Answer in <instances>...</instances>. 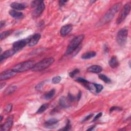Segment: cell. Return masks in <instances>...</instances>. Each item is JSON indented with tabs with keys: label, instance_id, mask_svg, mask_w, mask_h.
<instances>
[{
	"label": "cell",
	"instance_id": "cell-24",
	"mask_svg": "<svg viewBox=\"0 0 131 131\" xmlns=\"http://www.w3.org/2000/svg\"><path fill=\"white\" fill-rule=\"evenodd\" d=\"M12 32V30H8V31H4L2 33H1V36H0V38H1V40H3V39L7 37L8 36H9L11 33Z\"/></svg>",
	"mask_w": 131,
	"mask_h": 131
},
{
	"label": "cell",
	"instance_id": "cell-6",
	"mask_svg": "<svg viewBox=\"0 0 131 131\" xmlns=\"http://www.w3.org/2000/svg\"><path fill=\"white\" fill-rule=\"evenodd\" d=\"M131 6L130 4L127 3L124 6V8H122V10L120 12L119 17L117 20V24H120L125 20V19L127 18V16L129 14Z\"/></svg>",
	"mask_w": 131,
	"mask_h": 131
},
{
	"label": "cell",
	"instance_id": "cell-17",
	"mask_svg": "<svg viewBox=\"0 0 131 131\" xmlns=\"http://www.w3.org/2000/svg\"><path fill=\"white\" fill-rule=\"evenodd\" d=\"M110 66L112 68H116L119 66V62L117 57L115 56H113L109 62Z\"/></svg>",
	"mask_w": 131,
	"mask_h": 131
},
{
	"label": "cell",
	"instance_id": "cell-4",
	"mask_svg": "<svg viewBox=\"0 0 131 131\" xmlns=\"http://www.w3.org/2000/svg\"><path fill=\"white\" fill-rule=\"evenodd\" d=\"M35 64L34 62L32 61L23 62L15 65L12 70L16 73L23 72L29 69H32Z\"/></svg>",
	"mask_w": 131,
	"mask_h": 131
},
{
	"label": "cell",
	"instance_id": "cell-38",
	"mask_svg": "<svg viewBox=\"0 0 131 131\" xmlns=\"http://www.w3.org/2000/svg\"><path fill=\"white\" fill-rule=\"evenodd\" d=\"M5 22L4 21H1V24H0V27H1V28H2L3 26H4L5 25Z\"/></svg>",
	"mask_w": 131,
	"mask_h": 131
},
{
	"label": "cell",
	"instance_id": "cell-39",
	"mask_svg": "<svg viewBox=\"0 0 131 131\" xmlns=\"http://www.w3.org/2000/svg\"><path fill=\"white\" fill-rule=\"evenodd\" d=\"M81 97V93L79 92L78 94V95H77V100H79L80 99V98Z\"/></svg>",
	"mask_w": 131,
	"mask_h": 131
},
{
	"label": "cell",
	"instance_id": "cell-12",
	"mask_svg": "<svg viewBox=\"0 0 131 131\" xmlns=\"http://www.w3.org/2000/svg\"><path fill=\"white\" fill-rule=\"evenodd\" d=\"M72 25L71 24H68L63 26L60 30V33L62 36H65L68 35L72 30Z\"/></svg>",
	"mask_w": 131,
	"mask_h": 131
},
{
	"label": "cell",
	"instance_id": "cell-41",
	"mask_svg": "<svg viewBox=\"0 0 131 131\" xmlns=\"http://www.w3.org/2000/svg\"><path fill=\"white\" fill-rule=\"evenodd\" d=\"M95 126H93V127H92V128H90V129H88V131H92V130H93V129H94L95 128Z\"/></svg>",
	"mask_w": 131,
	"mask_h": 131
},
{
	"label": "cell",
	"instance_id": "cell-10",
	"mask_svg": "<svg viewBox=\"0 0 131 131\" xmlns=\"http://www.w3.org/2000/svg\"><path fill=\"white\" fill-rule=\"evenodd\" d=\"M45 8V5L43 1H41L39 4L36 7L34 11L33 12V15L35 17H37L40 15Z\"/></svg>",
	"mask_w": 131,
	"mask_h": 131
},
{
	"label": "cell",
	"instance_id": "cell-18",
	"mask_svg": "<svg viewBox=\"0 0 131 131\" xmlns=\"http://www.w3.org/2000/svg\"><path fill=\"white\" fill-rule=\"evenodd\" d=\"M96 52L94 51H90L85 53L81 55V59L84 60H88L92 59L96 56Z\"/></svg>",
	"mask_w": 131,
	"mask_h": 131
},
{
	"label": "cell",
	"instance_id": "cell-40",
	"mask_svg": "<svg viewBox=\"0 0 131 131\" xmlns=\"http://www.w3.org/2000/svg\"><path fill=\"white\" fill-rule=\"evenodd\" d=\"M5 85H6V83H2L1 84V89H2Z\"/></svg>",
	"mask_w": 131,
	"mask_h": 131
},
{
	"label": "cell",
	"instance_id": "cell-32",
	"mask_svg": "<svg viewBox=\"0 0 131 131\" xmlns=\"http://www.w3.org/2000/svg\"><path fill=\"white\" fill-rule=\"evenodd\" d=\"M41 1H33L32 2L31 4V7L32 8H34V7H36L39 4V3Z\"/></svg>",
	"mask_w": 131,
	"mask_h": 131
},
{
	"label": "cell",
	"instance_id": "cell-42",
	"mask_svg": "<svg viewBox=\"0 0 131 131\" xmlns=\"http://www.w3.org/2000/svg\"><path fill=\"white\" fill-rule=\"evenodd\" d=\"M3 120V116H1V120H0V121H2V120Z\"/></svg>",
	"mask_w": 131,
	"mask_h": 131
},
{
	"label": "cell",
	"instance_id": "cell-27",
	"mask_svg": "<svg viewBox=\"0 0 131 131\" xmlns=\"http://www.w3.org/2000/svg\"><path fill=\"white\" fill-rule=\"evenodd\" d=\"M61 80H62V78L60 76H55L52 78V83L53 84H59L61 81Z\"/></svg>",
	"mask_w": 131,
	"mask_h": 131
},
{
	"label": "cell",
	"instance_id": "cell-16",
	"mask_svg": "<svg viewBox=\"0 0 131 131\" xmlns=\"http://www.w3.org/2000/svg\"><path fill=\"white\" fill-rule=\"evenodd\" d=\"M87 71L94 73H99L102 71V68L99 65H93L88 68Z\"/></svg>",
	"mask_w": 131,
	"mask_h": 131
},
{
	"label": "cell",
	"instance_id": "cell-1",
	"mask_svg": "<svg viewBox=\"0 0 131 131\" xmlns=\"http://www.w3.org/2000/svg\"><path fill=\"white\" fill-rule=\"evenodd\" d=\"M121 3L116 4L110 8V9L105 13L102 19L100 20L99 24L100 25H103L111 21L121 7Z\"/></svg>",
	"mask_w": 131,
	"mask_h": 131
},
{
	"label": "cell",
	"instance_id": "cell-22",
	"mask_svg": "<svg viewBox=\"0 0 131 131\" xmlns=\"http://www.w3.org/2000/svg\"><path fill=\"white\" fill-rule=\"evenodd\" d=\"M49 106V104L48 103H45L40 106V108L37 110L36 113L37 114H41L44 112L48 108Z\"/></svg>",
	"mask_w": 131,
	"mask_h": 131
},
{
	"label": "cell",
	"instance_id": "cell-25",
	"mask_svg": "<svg viewBox=\"0 0 131 131\" xmlns=\"http://www.w3.org/2000/svg\"><path fill=\"white\" fill-rule=\"evenodd\" d=\"M58 122H59V120L57 119H49L48 121H47L45 123V124L48 127V126H53L54 125H55Z\"/></svg>",
	"mask_w": 131,
	"mask_h": 131
},
{
	"label": "cell",
	"instance_id": "cell-5",
	"mask_svg": "<svg viewBox=\"0 0 131 131\" xmlns=\"http://www.w3.org/2000/svg\"><path fill=\"white\" fill-rule=\"evenodd\" d=\"M128 35V30L127 29L124 28L120 30L117 35V41L120 46H124L126 42Z\"/></svg>",
	"mask_w": 131,
	"mask_h": 131
},
{
	"label": "cell",
	"instance_id": "cell-2",
	"mask_svg": "<svg viewBox=\"0 0 131 131\" xmlns=\"http://www.w3.org/2000/svg\"><path fill=\"white\" fill-rule=\"evenodd\" d=\"M85 37L83 34H81L74 38L69 44L65 54L67 55L71 54L78 48L79 45L83 42Z\"/></svg>",
	"mask_w": 131,
	"mask_h": 131
},
{
	"label": "cell",
	"instance_id": "cell-33",
	"mask_svg": "<svg viewBox=\"0 0 131 131\" xmlns=\"http://www.w3.org/2000/svg\"><path fill=\"white\" fill-rule=\"evenodd\" d=\"M101 116H102V113H99L97 114L95 116L94 119L93 120V121L94 122V121H96L98 119H99Z\"/></svg>",
	"mask_w": 131,
	"mask_h": 131
},
{
	"label": "cell",
	"instance_id": "cell-29",
	"mask_svg": "<svg viewBox=\"0 0 131 131\" xmlns=\"http://www.w3.org/2000/svg\"><path fill=\"white\" fill-rule=\"evenodd\" d=\"M12 104H11V103H9V104H8L5 108V109H4V111L8 113H9L11 112V111L12 110Z\"/></svg>",
	"mask_w": 131,
	"mask_h": 131
},
{
	"label": "cell",
	"instance_id": "cell-7",
	"mask_svg": "<svg viewBox=\"0 0 131 131\" xmlns=\"http://www.w3.org/2000/svg\"><path fill=\"white\" fill-rule=\"evenodd\" d=\"M28 41L29 38L23 39L16 41V42L13 43L12 48H13L16 52H18L28 43Z\"/></svg>",
	"mask_w": 131,
	"mask_h": 131
},
{
	"label": "cell",
	"instance_id": "cell-26",
	"mask_svg": "<svg viewBox=\"0 0 131 131\" xmlns=\"http://www.w3.org/2000/svg\"><path fill=\"white\" fill-rule=\"evenodd\" d=\"M94 86L95 89V91L97 93H100L102 89H103V86L101 85L100 84H94Z\"/></svg>",
	"mask_w": 131,
	"mask_h": 131
},
{
	"label": "cell",
	"instance_id": "cell-20",
	"mask_svg": "<svg viewBox=\"0 0 131 131\" xmlns=\"http://www.w3.org/2000/svg\"><path fill=\"white\" fill-rule=\"evenodd\" d=\"M55 93V89H52L50 90V91H49L48 92L46 93L43 96L44 99L46 100H49L51 99V98L54 96Z\"/></svg>",
	"mask_w": 131,
	"mask_h": 131
},
{
	"label": "cell",
	"instance_id": "cell-31",
	"mask_svg": "<svg viewBox=\"0 0 131 131\" xmlns=\"http://www.w3.org/2000/svg\"><path fill=\"white\" fill-rule=\"evenodd\" d=\"M71 126L70 125V122L69 120L68 121V122L67 124V125L66 126V127L63 129H61V130H64V131H69L71 129Z\"/></svg>",
	"mask_w": 131,
	"mask_h": 131
},
{
	"label": "cell",
	"instance_id": "cell-37",
	"mask_svg": "<svg viewBox=\"0 0 131 131\" xmlns=\"http://www.w3.org/2000/svg\"><path fill=\"white\" fill-rule=\"evenodd\" d=\"M66 2H67V1H60V3L59 4H60V5L61 6H62L64 5H65V3H66Z\"/></svg>",
	"mask_w": 131,
	"mask_h": 131
},
{
	"label": "cell",
	"instance_id": "cell-19",
	"mask_svg": "<svg viewBox=\"0 0 131 131\" xmlns=\"http://www.w3.org/2000/svg\"><path fill=\"white\" fill-rule=\"evenodd\" d=\"M9 14L12 17L16 19L21 18L22 16H23V14L22 13V12L17 11L15 10H11L9 11Z\"/></svg>",
	"mask_w": 131,
	"mask_h": 131
},
{
	"label": "cell",
	"instance_id": "cell-34",
	"mask_svg": "<svg viewBox=\"0 0 131 131\" xmlns=\"http://www.w3.org/2000/svg\"><path fill=\"white\" fill-rule=\"evenodd\" d=\"M121 110V109L119 107H118V106H112V107L110 109V112H112L114 111H116V110Z\"/></svg>",
	"mask_w": 131,
	"mask_h": 131
},
{
	"label": "cell",
	"instance_id": "cell-3",
	"mask_svg": "<svg viewBox=\"0 0 131 131\" xmlns=\"http://www.w3.org/2000/svg\"><path fill=\"white\" fill-rule=\"evenodd\" d=\"M55 61L53 57H48L44 59L39 62L35 64L34 66L31 69L33 71H39L47 69L51 66Z\"/></svg>",
	"mask_w": 131,
	"mask_h": 131
},
{
	"label": "cell",
	"instance_id": "cell-30",
	"mask_svg": "<svg viewBox=\"0 0 131 131\" xmlns=\"http://www.w3.org/2000/svg\"><path fill=\"white\" fill-rule=\"evenodd\" d=\"M79 73V70L78 69H75L69 73V75L71 77H74L76 75H77V74H78Z\"/></svg>",
	"mask_w": 131,
	"mask_h": 131
},
{
	"label": "cell",
	"instance_id": "cell-9",
	"mask_svg": "<svg viewBox=\"0 0 131 131\" xmlns=\"http://www.w3.org/2000/svg\"><path fill=\"white\" fill-rule=\"evenodd\" d=\"M13 122V117L10 116L7 118L5 122L1 126V131H8L11 128Z\"/></svg>",
	"mask_w": 131,
	"mask_h": 131
},
{
	"label": "cell",
	"instance_id": "cell-15",
	"mask_svg": "<svg viewBox=\"0 0 131 131\" xmlns=\"http://www.w3.org/2000/svg\"><path fill=\"white\" fill-rule=\"evenodd\" d=\"M16 52V51L14 50L13 48H12V49H9V50L5 51L1 55V62H2L3 60H4V59L8 58V57H11V56L14 55Z\"/></svg>",
	"mask_w": 131,
	"mask_h": 131
},
{
	"label": "cell",
	"instance_id": "cell-23",
	"mask_svg": "<svg viewBox=\"0 0 131 131\" xmlns=\"http://www.w3.org/2000/svg\"><path fill=\"white\" fill-rule=\"evenodd\" d=\"M98 76H99V78L101 80L103 81L105 83L109 84L111 82V80L108 76H105L104 74H99V75H98Z\"/></svg>",
	"mask_w": 131,
	"mask_h": 131
},
{
	"label": "cell",
	"instance_id": "cell-36",
	"mask_svg": "<svg viewBox=\"0 0 131 131\" xmlns=\"http://www.w3.org/2000/svg\"><path fill=\"white\" fill-rule=\"evenodd\" d=\"M68 98H69V99L71 101V102H72V101H74V100L75 99V98H74V97L72 95H71V94H69L68 95Z\"/></svg>",
	"mask_w": 131,
	"mask_h": 131
},
{
	"label": "cell",
	"instance_id": "cell-35",
	"mask_svg": "<svg viewBox=\"0 0 131 131\" xmlns=\"http://www.w3.org/2000/svg\"><path fill=\"white\" fill-rule=\"evenodd\" d=\"M93 116V114H91L88 115L87 116H86V117L84 118V119L83 120V121H85L88 120L89 119L91 118Z\"/></svg>",
	"mask_w": 131,
	"mask_h": 131
},
{
	"label": "cell",
	"instance_id": "cell-14",
	"mask_svg": "<svg viewBox=\"0 0 131 131\" xmlns=\"http://www.w3.org/2000/svg\"><path fill=\"white\" fill-rule=\"evenodd\" d=\"M60 105L63 108H68L71 105V101L69 99L68 97H66L65 96L62 97L59 101Z\"/></svg>",
	"mask_w": 131,
	"mask_h": 131
},
{
	"label": "cell",
	"instance_id": "cell-28",
	"mask_svg": "<svg viewBox=\"0 0 131 131\" xmlns=\"http://www.w3.org/2000/svg\"><path fill=\"white\" fill-rule=\"evenodd\" d=\"M76 81L78 82V83H81L83 84L84 85H86V84L88 83L89 81H87V80H86L85 79L83 78H81V77H78L77 78L76 80H75Z\"/></svg>",
	"mask_w": 131,
	"mask_h": 131
},
{
	"label": "cell",
	"instance_id": "cell-11",
	"mask_svg": "<svg viewBox=\"0 0 131 131\" xmlns=\"http://www.w3.org/2000/svg\"><path fill=\"white\" fill-rule=\"evenodd\" d=\"M41 37V35L39 34H35L33 35L32 37L29 38L28 45L30 47H33L37 44L39 40Z\"/></svg>",
	"mask_w": 131,
	"mask_h": 131
},
{
	"label": "cell",
	"instance_id": "cell-8",
	"mask_svg": "<svg viewBox=\"0 0 131 131\" xmlns=\"http://www.w3.org/2000/svg\"><path fill=\"white\" fill-rule=\"evenodd\" d=\"M16 73H17L13 71L12 69L5 71L2 72L1 75H0V80H1V81H2L11 78L15 76L16 75Z\"/></svg>",
	"mask_w": 131,
	"mask_h": 131
},
{
	"label": "cell",
	"instance_id": "cell-13",
	"mask_svg": "<svg viewBox=\"0 0 131 131\" xmlns=\"http://www.w3.org/2000/svg\"><path fill=\"white\" fill-rule=\"evenodd\" d=\"M10 6L15 10H23L27 7V5L23 3L13 2L11 4Z\"/></svg>",
	"mask_w": 131,
	"mask_h": 131
},
{
	"label": "cell",
	"instance_id": "cell-21",
	"mask_svg": "<svg viewBox=\"0 0 131 131\" xmlns=\"http://www.w3.org/2000/svg\"><path fill=\"white\" fill-rule=\"evenodd\" d=\"M17 89V87L16 86H10L9 87H8L4 92L5 95H9L13 93L15 90Z\"/></svg>",
	"mask_w": 131,
	"mask_h": 131
}]
</instances>
